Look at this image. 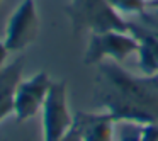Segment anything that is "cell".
<instances>
[{"label": "cell", "instance_id": "1", "mask_svg": "<svg viewBox=\"0 0 158 141\" xmlns=\"http://www.w3.org/2000/svg\"><path fill=\"white\" fill-rule=\"evenodd\" d=\"M94 100L119 122L158 126V75H133L117 61L97 65Z\"/></svg>", "mask_w": 158, "mask_h": 141}, {"label": "cell", "instance_id": "2", "mask_svg": "<svg viewBox=\"0 0 158 141\" xmlns=\"http://www.w3.org/2000/svg\"><path fill=\"white\" fill-rule=\"evenodd\" d=\"M75 34L80 32L129 31L127 21L117 14L107 0H70L65 7Z\"/></svg>", "mask_w": 158, "mask_h": 141}, {"label": "cell", "instance_id": "3", "mask_svg": "<svg viewBox=\"0 0 158 141\" xmlns=\"http://www.w3.org/2000/svg\"><path fill=\"white\" fill-rule=\"evenodd\" d=\"M43 141H60L73 127V116L68 107V89L65 80H53L41 109Z\"/></svg>", "mask_w": 158, "mask_h": 141}, {"label": "cell", "instance_id": "4", "mask_svg": "<svg viewBox=\"0 0 158 141\" xmlns=\"http://www.w3.org/2000/svg\"><path fill=\"white\" fill-rule=\"evenodd\" d=\"M138 48L139 43L129 31L92 32L83 55V63L99 65L106 60L123 63L127 56L138 53Z\"/></svg>", "mask_w": 158, "mask_h": 141}, {"label": "cell", "instance_id": "5", "mask_svg": "<svg viewBox=\"0 0 158 141\" xmlns=\"http://www.w3.org/2000/svg\"><path fill=\"white\" fill-rule=\"evenodd\" d=\"M39 10L38 0H22L9 17L5 26L4 43L10 53L27 49L39 36Z\"/></svg>", "mask_w": 158, "mask_h": 141}, {"label": "cell", "instance_id": "6", "mask_svg": "<svg viewBox=\"0 0 158 141\" xmlns=\"http://www.w3.org/2000/svg\"><path fill=\"white\" fill-rule=\"evenodd\" d=\"M129 32L138 39V66L144 75H158V10L148 7L136 21H127Z\"/></svg>", "mask_w": 158, "mask_h": 141}, {"label": "cell", "instance_id": "7", "mask_svg": "<svg viewBox=\"0 0 158 141\" xmlns=\"http://www.w3.org/2000/svg\"><path fill=\"white\" fill-rule=\"evenodd\" d=\"M51 82V77L46 72H38L29 78L21 80L14 100V117L17 122L32 119L43 109Z\"/></svg>", "mask_w": 158, "mask_h": 141}, {"label": "cell", "instance_id": "8", "mask_svg": "<svg viewBox=\"0 0 158 141\" xmlns=\"http://www.w3.org/2000/svg\"><path fill=\"white\" fill-rule=\"evenodd\" d=\"M117 121L112 114L100 109L99 112H77L73 127L82 141H114V126Z\"/></svg>", "mask_w": 158, "mask_h": 141}, {"label": "cell", "instance_id": "9", "mask_svg": "<svg viewBox=\"0 0 158 141\" xmlns=\"http://www.w3.org/2000/svg\"><path fill=\"white\" fill-rule=\"evenodd\" d=\"M24 60L17 58L12 63H7L0 70V122L9 116H14L15 90L22 80Z\"/></svg>", "mask_w": 158, "mask_h": 141}, {"label": "cell", "instance_id": "10", "mask_svg": "<svg viewBox=\"0 0 158 141\" xmlns=\"http://www.w3.org/2000/svg\"><path fill=\"white\" fill-rule=\"evenodd\" d=\"M107 2L123 17L124 15H134V17H138V15L143 14L148 9L146 0H107Z\"/></svg>", "mask_w": 158, "mask_h": 141}, {"label": "cell", "instance_id": "11", "mask_svg": "<svg viewBox=\"0 0 158 141\" xmlns=\"http://www.w3.org/2000/svg\"><path fill=\"white\" fill-rule=\"evenodd\" d=\"M143 139V126L134 122H126V127L121 133L119 141H141Z\"/></svg>", "mask_w": 158, "mask_h": 141}, {"label": "cell", "instance_id": "12", "mask_svg": "<svg viewBox=\"0 0 158 141\" xmlns=\"http://www.w3.org/2000/svg\"><path fill=\"white\" fill-rule=\"evenodd\" d=\"M9 49H7V46H5V43L4 41H0V70L4 68L7 63H5V60H7V56H9Z\"/></svg>", "mask_w": 158, "mask_h": 141}, {"label": "cell", "instance_id": "13", "mask_svg": "<svg viewBox=\"0 0 158 141\" xmlns=\"http://www.w3.org/2000/svg\"><path fill=\"white\" fill-rule=\"evenodd\" d=\"M148 7H150V9H156V10H158V0H151V2H148Z\"/></svg>", "mask_w": 158, "mask_h": 141}, {"label": "cell", "instance_id": "14", "mask_svg": "<svg viewBox=\"0 0 158 141\" xmlns=\"http://www.w3.org/2000/svg\"><path fill=\"white\" fill-rule=\"evenodd\" d=\"M148 2H151V0H146V4H148Z\"/></svg>", "mask_w": 158, "mask_h": 141}, {"label": "cell", "instance_id": "15", "mask_svg": "<svg viewBox=\"0 0 158 141\" xmlns=\"http://www.w3.org/2000/svg\"><path fill=\"white\" fill-rule=\"evenodd\" d=\"M0 4H2V0H0Z\"/></svg>", "mask_w": 158, "mask_h": 141}]
</instances>
